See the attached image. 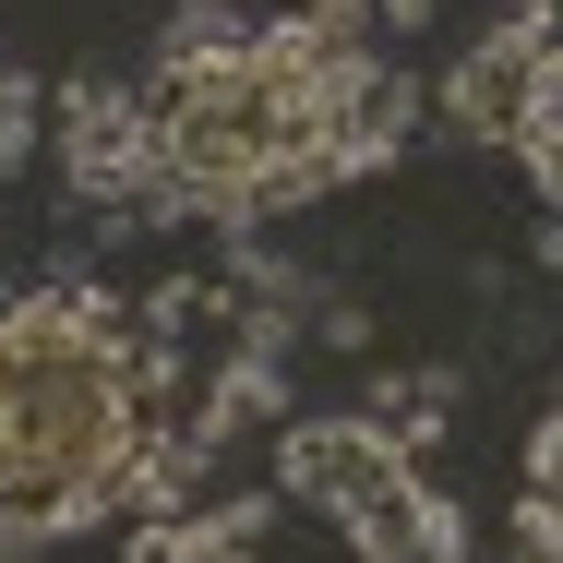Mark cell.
<instances>
[{"mask_svg":"<svg viewBox=\"0 0 563 563\" xmlns=\"http://www.w3.org/2000/svg\"><path fill=\"white\" fill-rule=\"evenodd\" d=\"M372 12H384V36H408V24H432L444 0H372Z\"/></svg>","mask_w":563,"mask_h":563,"instance_id":"cell-14","label":"cell"},{"mask_svg":"<svg viewBox=\"0 0 563 563\" xmlns=\"http://www.w3.org/2000/svg\"><path fill=\"white\" fill-rule=\"evenodd\" d=\"M48 156H60V192L85 217L120 228H168V180H156V132H144V85H109V73H73L48 85Z\"/></svg>","mask_w":563,"mask_h":563,"instance_id":"cell-3","label":"cell"},{"mask_svg":"<svg viewBox=\"0 0 563 563\" xmlns=\"http://www.w3.org/2000/svg\"><path fill=\"white\" fill-rule=\"evenodd\" d=\"M516 552L563 563V504H552V492H528V504H516Z\"/></svg>","mask_w":563,"mask_h":563,"instance_id":"cell-11","label":"cell"},{"mask_svg":"<svg viewBox=\"0 0 563 563\" xmlns=\"http://www.w3.org/2000/svg\"><path fill=\"white\" fill-rule=\"evenodd\" d=\"M528 492H552V504H563V396L540 408V432H528Z\"/></svg>","mask_w":563,"mask_h":563,"instance_id":"cell-10","label":"cell"},{"mask_svg":"<svg viewBox=\"0 0 563 563\" xmlns=\"http://www.w3.org/2000/svg\"><path fill=\"white\" fill-rule=\"evenodd\" d=\"M324 36L288 12V24H192L156 48V85H144V132H156V180L180 217L252 228L276 205H312L336 192V156H324Z\"/></svg>","mask_w":563,"mask_h":563,"instance_id":"cell-1","label":"cell"},{"mask_svg":"<svg viewBox=\"0 0 563 563\" xmlns=\"http://www.w3.org/2000/svg\"><path fill=\"white\" fill-rule=\"evenodd\" d=\"M36 120H48V85L36 73H0V180L36 156Z\"/></svg>","mask_w":563,"mask_h":563,"instance_id":"cell-7","label":"cell"},{"mask_svg":"<svg viewBox=\"0 0 563 563\" xmlns=\"http://www.w3.org/2000/svg\"><path fill=\"white\" fill-rule=\"evenodd\" d=\"M264 528H276V492H228V504H205V516H144L132 528V563H240L264 552Z\"/></svg>","mask_w":563,"mask_h":563,"instance_id":"cell-6","label":"cell"},{"mask_svg":"<svg viewBox=\"0 0 563 563\" xmlns=\"http://www.w3.org/2000/svg\"><path fill=\"white\" fill-rule=\"evenodd\" d=\"M540 24H563V0H540Z\"/></svg>","mask_w":563,"mask_h":563,"instance_id":"cell-16","label":"cell"},{"mask_svg":"<svg viewBox=\"0 0 563 563\" xmlns=\"http://www.w3.org/2000/svg\"><path fill=\"white\" fill-rule=\"evenodd\" d=\"M312 336L336 347V360H372V312L360 300H312Z\"/></svg>","mask_w":563,"mask_h":563,"instance_id":"cell-9","label":"cell"},{"mask_svg":"<svg viewBox=\"0 0 563 563\" xmlns=\"http://www.w3.org/2000/svg\"><path fill=\"white\" fill-rule=\"evenodd\" d=\"M180 12H192V24H240V0H180Z\"/></svg>","mask_w":563,"mask_h":563,"instance_id":"cell-15","label":"cell"},{"mask_svg":"<svg viewBox=\"0 0 563 563\" xmlns=\"http://www.w3.org/2000/svg\"><path fill=\"white\" fill-rule=\"evenodd\" d=\"M408 120H420V97H408L396 60H372V48H336L324 60V156H336V180L396 168L408 156Z\"/></svg>","mask_w":563,"mask_h":563,"instance_id":"cell-5","label":"cell"},{"mask_svg":"<svg viewBox=\"0 0 563 563\" xmlns=\"http://www.w3.org/2000/svg\"><path fill=\"white\" fill-rule=\"evenodd\" d=\"M276 504H312L324 528H347V552H372V563H455L467 552V516L420 479V455L372 408L276 420Z\"/></svg>","mask_w":563,"mask_h":563,"instance_id":"cell-2","label":"cell"},{"mask_svg":"<svg viewBox=\"0 0 563 563\" xmlns=\"http://www.w3.org/2000/svg\"><path fill=\"white\" fill-rule=\"evenodd\" d=\"M516 156H528V180H540V205H563V109H540L516 132Z\"/></svg>","mask_w":563,"mask_h":563,"instance_id":"cell-8","label":"cell"},{"mask_svg":"<svg viewBox=\"0 0 563 563\" xmlns=\"http://www.w3.org/2000/svg\"><path fill=\"white\" fill-rule=\"evenodd\" d=\"M540 73H552V24H540V12L479 24V36L455 48V73H444V132L455 144H516V132L540 120Z\"/></svg>","mask_w":563,"mask_h":563,"instance_id":"cell-4","label":"cell"},{"mask_svg":"<svg viewBox=\"0 0 563 563\" xmlns=\"http://www.w3.org/2000/svg\"><path fill=\"white\" fill-rule=\"evenodd\" d=\"M528 264H540V276H563V205H552L540 228H528Z\"/></svg>","mask_w":563,"mask_h":563,"instance_id":"cell-13","label":"cell"},{"mask_svg":"<svg viewBox=\"0 0 563 563\" xmlns=\"http://www.w3.org/2000/svg\"><path fill=\"white\" fill-rule=\"evenodd\" d=\"M300 24H312V36H324V48H360V24H372V0H312V12H300Z\"/></svg>","mask_w":563,"mask_h":563,"instance_id":"cell-12","label":"cell"}]
</instances>
